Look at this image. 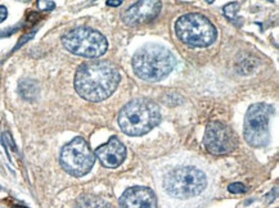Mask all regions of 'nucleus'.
Returning a JSON list of instances; mask_svg holds the SVG:
<instances>
[{
	"mask_svg": "<svg viewBox=\"0 0 279 208\" xmlns=\"http://www.w3.org/2000/svg\"><path fill=\"white\" fill-rule=\"evenodd\" d=\"M120 71L106 61L82 63L75 75V90L88 102H102L114 94L120 84Z\"/></svg>",
	"mask_w": 279,
	"mask_h": 208,
	"instance_id": "obj_1",
	"label": "nucleus"
},
{
	"mask_svg": "<svg viewBox=\"0 0 279 208\" xmlns=\"http://www.w3.org/2000/svg\"><path fill=\"white\" fill-rule=\"evenodd\" d=\"M177 59L170 49L160 44H146L132 57V69L144 81L164 80L171 73Z\"/></svg>",
	"mask_w": 279,
	"mask_h": 208,
	"instance_id": "obj_2",
	"label": "nucleus"
},
{
	"mask_svg": "<svg viewBox=\"0 0 279 208\" xmlns=\"http://www.w3.org/2000/svg\"><path fill=\"white\" fill-rule=\"evenodd\" d=\"M161 120L160 108L149 99H134L118 112L117 122L122 131L130 136L147 134Z\"/></svg>",
	"mask_w": 279,
	"mask_h": 208,
	"instance_id": "obj_3",
	"label": "nucleus"
},
{
	"mask_svg": "<svg viewBox=\"0 0 279 208\" xmlns=\"http://www.w3.org/2000/svg\"><path fill=\"white\" fill-rule=\"evenodd\" d=\"M175 32L179 40L191 48H206L215 43L217 30L206 16L187 13L175 22Z\"/></svg>",
	"mask_w": 279,
	"mask_h": 208,
	"instance_id": "obj_4",
	"label": "nucleus"
},
{
	"mask_svg": "<svg viewBox=\"0 0 279 208\" xmlns=\"http://www.w3.org/2000/svg\"><path fill=\"white\" fill-rule=\"evenodd\" d=\"M65 49L79 57L97 59L106 54L108 41L102 33L90 27H77L66 32L61 39Z\"/></svg>",
	"mask_w": 279,
	"mask_h": 208,
	"instance_id": "obj_5",
	"label": "nucleus"
},
{
	"mask_svg": "<svg viewBox=\"0 0 279 208\" xmlns=\"http://www.w3.org/2000/svg\"><path fill=\"white\" fill-rule=\"evenodd\" d=\"M207 185V179L201 170L192 166L174 168L164 179L165 190L179 199L199 195Z\"/></svg>",
	"mask_w": 279,
	"mask_h": 208,
	"instance_id": "obj_6",
	"label": "nucleus"
},
{
	"mask_svg": "<svg viewBox=\"0 0 279 208\" xmlns=\"http://www.w3.org/2000/svg\"><path fill=\"white\" fill-rule=\"evenodd\" d=\"M274 113V107L265 103H256L248 108L245 117L243 135L251 146L261 148L269 142V120Z\"/></svg>",
	"mask_w": 279,
	"mask_h": 208,
	"instance_id": "obj_7",
	"label": "nucleus"
},
{
	"mask_svg": "<svg viewBox=\"0 0 279 208\" xmlns=\"http://www.w3.org/2000/svg\"><path fill=\"white\" fill-rule=\"evenodd\" d=\"M61 164L70 175L80 177L86 175L94 166L96 154L82 138H75L63 146L61 152Z\"/></svg>",
	"mask_w": 279,
	"mask_h": 208,
	"instance_id": "obj_8",
	"label": "nucleus"
},
{
	"mask_svg": "<svg viewBox=\"0 0 279 208\" xmlns=\"http://www.w3.org/2000/svg\"><path fill=\"white\" fill-rule=\"evenodd\" d=\"M203 144L209 153L224 156L235 149L237 139L228 125L223 124L220 121H213L206 126Z\"/></svg>",
	"mask_w": 279,
	"mask_h": 208,
	"instance_id": "obj_9",
	"label": "nucleus"
},
{
	"mask_svg": "<svg viewBox=\"0 0 279 208\" xmlns=\"http://www.w3.org/2000/svg\"><path fill=\"white\" fill-rule=\"evenodd\" d=\"M161 9V0H138L122 13L121 19L122 22L130 27L143 25L158 17Z\"/></svg>",
	"mask_w": 279,
	"mask_h": 208,
	"instance_id": "obj_10",
	"label": "nucleus"
},
{
	"mask_svg": "<svg viewBox=\"0 0 279 208\" xmlns=\"http://www.w3.org/2000/svg\"><path fill=\"white\" fill-rule=\"evenodd\" d=\"M120 208H157V198L149 188L132 186L120 198Z\"/></svg>",
	"mask_w": 279,
	"mask_h": 208,
	"instance_id": "obj_11",
	"label": "nucleus"
},
{
	"mask_svg": "<svg viewBox=\"0 0 279 208\" xmlns=\"http://www.w3.org/2000/svg\"><path fill=\"white\" fill-rule=\"evenodd\" d=\"M94 154L104 167L116 168L125 161L126 148L116 136H112L106 144L97 148Z\"/></svg>",
	"mask_w": 279,
	"mask_h": 208,
	"instance_id": "obj_12",
	"label": "nucleus"
},
{
	"mask_svg": "<svg viewBox=\"0 0 279 208\" xmlns=\"http://www.w3.org/2000/svg\"><path fill=\"white\" fill-rule=\"evenodd\" d=\"M18 92L21 94L23 99L29 100V102H33L37 98V94H39V86L35 81L30 80V79H26L22 80L18 85Z\"/></svg>",
	"mask_w": 279,
	"mask_h": 208,
	"instance_id": "obj_13",
	"label": "nucleus"
},
{
	"mask_svg": "<svg viewBox=\"0 0 279 208\" xmlns=\"http://www.w3.org/2000/svg\"><path fill=\"white\" fill-rule=\"evenodd\" d=\"M75 208H112V206L107 201L99 197L93 195H82L76 202Z\"/></svg>",
	"mask_w": 279,
	"mask_h": 208,
	"instance_id": "obj_14",
	"label": "nucleus"
},
{
	"mask_svg": "<svg viewBox=\"0 0 279 208\" xmlns=\"http://www.w3.org/2000/svg\"><path fill=\"white\" fill-rule=\"evenodd\" d=\"M239 9V3L238 1H231V3L227 4L224 8H223V12H224V16L227 17V18H229L230 21H238V22H241V19L237 17V12H238Z\"/></svg>",
	"mask_w": 279,
	"mask_h": 208,
	"instance_id": "obj_15",
	"label": "nucleus"
},
{
	"mask_svg": "<svg viewBox=\"0 0 279 208\" xmlns=\"http://www.w3.org/2000/svg\"><path fill=\"white\" fill-rule=\"evenodd\" d=\"M36 31H37V30L35 29V30H33V31H29V32H26L25 35H23V36L21 37V39H19V40H18V44L16 45L15 50H17V49H19V48L22 47V45H25L26 43H27V41L31 40V39H33V37L35 36V35H36Z\"/></svg>",
	"mask_w": 279,
	"mask_h": 208,
	"instance_id": "obj_16",
	"label": "nucleus"
},
{
	"mask_svg": "<svg viewBox=\"0 0 279 208\" xmlns=\"http://www.w3.org/2000/svg\"><path fill=\"white\" fill-rule=\"evenodd\" d=\"M37 7L43 12H49L53 11L55 8V4L50 0H37Z\"/></svg>",
	"mask_w": 279,
	"mask_h": 208,
	"instance_id": "obj_17",
	"label": "nucleus"
},
{
	"mask_svg": "<svg viewBox=\"0 0 279 208\" xmlns=\"http://www.w3.org/2000/svg\"><path fill=\"white\" fill-rule=\"evenodd\" d=\"M228 190L233 194H242V193H246L247 188L243 185L242 183H234V184H230V185L228 186Z\"/></svg>",
	"mask_w": 279,
	"mask_h": 208,
	"instance_id": "obj_18",
	"label": "nucleus"
},
{
	"mask_svg": "<svg viewBox=\"0 0 279 208\" xmlns=\"http://www.w3.org/2000/svg\"><path fill=\"white\" fill-rule=\"evenodd\" d=\"M8 17V9L4 5H0V23L4 22Z\"/></svg>",
	"mask_w": 279,
	"mask_h": 208,
	"instance_id": "obj_19",
	"label": "nucleus"
},
{
	"mask_svg": "<svg viewBox=\"0 0 279 208\" xmlns=\"http://www.w3.org/2000/svg\"><path fill=\"white\" fill-rule=\"evenodd\" d=\"M277 192H278V188H274V189H273L272 192L268 194V199H266V203H272V202L276 199Z\"/></svg>",
	"mask_w": 279,
	"mask_h": 208,
	"instance_id": "obj_20",
	"label": "nucleus"
},
{
	"mask_svg": "<svg viewBox=\"0 0 279 208\" xmlns=\"http://www.w3.org/2000/svg\"><path fill=\"white\" fill-rule=\"evenodd\" d=\"M125 0H107V5L108 7H118V5H121Z\"/></svg>",
	"mask_w": 279,
	"mask_h": 208,
	"instance_id": "obj_21",
	"label": "nucleus"
},
{
	"mask_svg": "<svg viewBox=\"0 0 279 208\" xmlns=\"http://www.w3.org/2000/svg\"><path fill=\"white\" fill-rule=\"evenodd\" d=\"M19 27H13V29H9V30H7V31H0V37L9 36V35H12L13 32H16V31H17Z\"/></svg>",
	"mask_w": 279,
	"mask_h": 208,
	"instance_id": "obj_22",
	"label": "nucleus"
},
{
	"mask_svg": "<svg viewBox=\"0 0 279 208\" xmlns=\"http://www.w3.org/2000/svg\"><path fill=\"white\" fill-rule=\"evenodd\" d=\"M206 3H209V4H211V3H213V1H215V0H205Z\"/></svg>",
	"mask_w": 279,
	"mask_h": 208,
	"instance_id": "obj_23",
	"label": "nucleus"
},
{
	"mask_svg": "<svg viewBox=\"0 0 279 208\" xmlns=\"http://www.w3.org/2000/svg\"><path fill=\"white\" fill-rule=\"evenodd\" d=\"M19 1H30V0H19Z\"/></svg>",
	"mask_w": 279,
	"mask_h": 208,
	"instance_id": "obj_24",
	"label": "nucleus"
},
{
	"mask_svg": "<svg viewBox=\"0 0 279 208\" xmlns=\"http://www.w3.org/2000/svg\"><path fill=\"white\" fill-rule=\"evenodd\" d=\"M269 3H273V1H274V0H268Z\"/></svg>",
	"mask_w": 279,
	"mask_h": 208,
	"instance_id": "obj_25",
	"label": "nucleus"
},
{
	"mask_svg": "<svg viewBox=\"0 0 279 208\" xmlns=\"http://www.w3.org/2000/svg\"><path fill=\"white\" fill-rule=\"evenodd\" d=\"M15 208H26V207H15Z\"/></svg>",
	"mask_w": 279,
	"mask_h": 208,
	"instance_id": "obj_26",
	"label": "nucleus"
},
{
	"mask_svg": "<svg viewBox=\"0 0 279 208\" xmlns=\"http://www.w3.org/2000/svg\"><path fill=\"white\" fill-rule=\"evenodd\" d=\"M0 190H3V188H1V186H0Z\"/></svg>",
	"mask_w": 279,
	"mask_h": 208,
	"instance_id": "obj_27",
	"label": "nucleus"
}]
</instances>
